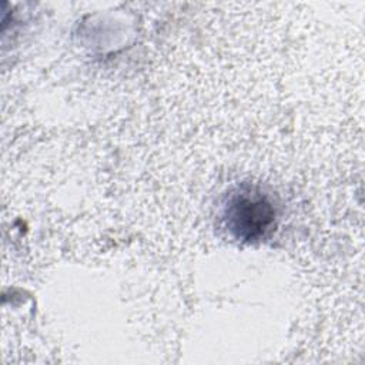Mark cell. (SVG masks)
Listing matches in <instances>:
<instances>
[{"mask_svg": "<svg viewBox=\"0 0 365 365\" xmlns=\"http://www.w3.org/2000/svg\"><path fill=\"white\" fill-rule=\"evenodd\" d=\"M277 208L259 188L244 185L228 195L224 221L228 232L238 241L262 240L274 227Z\"/></svg>", "mask_w": 365, "mask_h": 365, "instance_id": "cell-1", "label": "cell"}]
</instances>
